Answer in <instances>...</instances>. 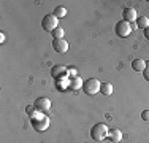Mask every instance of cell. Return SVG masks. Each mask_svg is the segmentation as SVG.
<instances>
[{
	"mask_svg": "<svg viewBox=\"0 0 149 143\" xmlns=\"http://www.w3.org/2000/svg\"><path fill=\"white\" fill-rule=\"evenodd\" d=\"M0 43H5V34L0 32Z\"/></svg>",
	"mask_w": 149,
	"mask_h": 143,
	"instance_id": "obj_22",
	"label": "cell"
},
{
	"mask_svg": "<svg viewBox=\"0 0 149 143\" xmlns=\"http://www.w3.org/2000/svg\"><path fill=\"white\" fill-rule=\"evenodd\" d=\"M122 16H124V21H127V22H136V19H138V14H136V10L135 8H124V11H122Z\"/></svg>",
	"mask_w": 149,
	"mask_h": 143,
	"instance_id": "obj_7",
	"label": "cell"
},
{
	"mask_svg": "<svg viewBox=\"0 0 149 143\" xmlns=\"http://www.w3.org/2000/svg\"><path fill=\"white\" fill-rule=\"evenodd\" d=\"M100 86H102V84L98 83L97 78H89V80L84 81L83 89H84V92H86V94L95 95V94H98V92H100Z\"/></svg>",
	"mask_w": 149,
	"mask_h": 143,
	"instance_id": "obj_4",
	"label": "cell"
},
{
	"mask_svg": "<svg viewBox=\"0 0 149 143\" xmlns=\"http://www.w3.org/2000/svg\"><path fill=\"white\" fill-rule=\"evenodd\" d=\"M26 113L29 114V116H33V114L37 113V110H35V105H27V107H26Z\"/></svg>",
	"mask_w": 149,
	"mask_h": 143,
	"instance_id": "obj_18",
	"label": "cell"
},
{
	"mask_svg": "<svg viewBox=\"0 0 149 143\" xmlns=\"http://www.w3.org/2000/svg\"><path fill=\"white\" fill-rule=\"evenodd\" d=\"M143 78L146 81H149V67H146V69H144V72H143Z\"/></svg>",
	"mask_w": 149,
	"mask_h": 143,
	"instance_id": "obj_21",
	"label": "cell"
},
{
	"mask_svg": "<svg viewBox=\"0 0 149 143\" xmlns=\"http://www.w3.org/2000/svg\"><path fill=\"white\" fill-rule=\"evenodd\" d=\"M52 14H54L57 19H59V18H65V16H67V8H65V6H57Z\"/></svg>",
	"mask_w": 149,
	"mask_h": 143,
	"instance_id": "obj_17",
	"label": "cell"
},
{
	"mask_svg": "<svg viewBox=\"0 0 149 143\" xmlns=\"http://www.w3.org/2000/svg\"><path fill=\"white\" fill-rule=\"evenodd\" d=\"M133 29H132V24L130 22H127V21H124V19H120L116 22V26H114V32H116V35L120 38H125V37H129L130 35V32H132Z\"/></svg>",
	"mask_w": 149,
	"mask_h": 143,
	"instance_id": "obj_3",
	"label": "cell"
},
{
	"mask_svg": "<svg viewBox=\"0 0 149 143\" xmlns=\"http://www.w3.org/2000/svg\"><path fill=\"white\" fill-rule=\"evenodd\" d=\"M146 67H149V60H148V62H146Z\"/></svg>",
	"mask_w": 149,
	"mask_h": 143,
	"instance_id": "obj_24",
	"label": "cell"
},
{
	"mask_svg": "<svg viewBox=\"0 0 149 143\" xmlns=\"http://www.w3.org/2000/svg\"><path fill=\"white\" fill-rule=\"evenodd\" d=\"M136 27L138 29H148L149 27V19L146 16H138V19H136Z\"/></svg>",
	"mask_w": 149,
	"mask_h": 143,
	"instance_id": "obj_14",
	"label": "cell"
},
{
	"mask_svg": "<svg viewBox=\"0 0 149 143\" xmlns=\"http://www.w3.org/2000/svg\"><path fill=\"white\" fill-rule=\"evenodd\" d=\"M132 69L135 72H144V69H146V60L143 59H135L132 62Z\"/></svg>",
	"mask_w": 149,
	"mask_h": 143,
	"instance_id": "obj_13",
	"label": "cell"
},
{
	"mask_svg": "<svg viewBox=\"0 0 149 143\" xmlns=\"http://www.w3.org/2000/svg\"><path fill=\"white\" fill-rule=\"evenodd\" d=\"M56 88H57L59 91H65V89H68L70 88V78L68 76H63V78L56 80Z\"/></svg>",
	"mask_w": 149,
	"mask_h": 143,
	"instance_id": "obj_11",
	"label": "cell"
},
{
	"mask_svg": "<svg viewBox=\"0 0 149 143\" xmlns=\"http://www.w3.org/2000/svg\"><path fill=\"white\" fill-rule=\"evenodd\" d=\"M67 69H68V67H65V65H54L51 69V76L56 78V80L67 76Z\"/></svg>",
	"mask_w": 149,
	"mask_h": 143,
	"instance_id": "obj_9",
	"label": "cell"
},
{
	"mask_svg": "<svg viewBox=\"0 0 149 143\" xmlns=\"http://www.w3.org/2000/svg\"><path fill=\"white\" fill-rule=\"evenodd\" d=\"M52 37H54V40H63V34H65V30H63L62 27H57L56 30L51 32Z\"/></svg>",
	"mask_w": 149,
	"mask_h": 143,
	"instance_id": "obj_16",
	"label": "cell"
},
{
	"mask_svg": "<svg viewBox=\"0 0 149 143\" xmlns=\"http://www.w3.org/2000/svg\"><path fill=\"white\" fill-rule=\"evenodd\" d=\"M67 76H68V78H74V76H78L76 70H74V69H67Z\"/></svg>",
	"mask_w": 149,
	"mask_h": 143,
	"instance_id": "obj_19",
	"label": "cell"
},
{
	"mask_svg": "<svg viewBox=\"0 0 149 143\" xmlns=\"http://www.w3.org/2000/svg\"><path fill=\"white\" fill-rule=\"evenodd\" d=\"M100 92H102L103 95H111V94H113V84H111V83H102Z\"/></svg>",
	"mask_w": 149,
	"mask_h": 143,
	"instance_id": "obj_15",
	"label": "cell"
},
{
	"mask_svg": "<svg viewBox=\"0 0 149 143\" xmlns=\"http://www.w3.org/2000/svg\"><path fill=\"white\" fill-rule=\"evenodd\" d=\"M108 138L111 140V143H119L120 140H122V132H120L119 129H111Z\"/></svg>",
	"mask_w": 149,
	"mask_h": 143,
	"instance_id": "obj_12",
	"label": "cell"
},
{
	"mask_svg": "<svg viewBox=\"0 0 149 143\" xmlns=\"http://www.w3.org/2000/svg\"><path fill=\"white\" fill-rule=\"evenodd\" d=\"M41 27H43L46 32H52L59 27V19L54 14H46L43 19H41Z\"/></svg>",
	"mask_w": 149,
	"mask_h": 143,
	"instance_id": "obj_5",
	"label": "cell"
},
{
	"mask_svg": "<svg viewBox=\"0 0 149 143\" xmlns=\"http://www.w3.org/2000/svg\"><path fill=\"white\" fill-rule=\"evenodd\" d=\"M141 119H143V121H149V110H144V111L141 113Z\"/></svg>",
	"mask_w": 149,
	"mask_h": 143,
	"instance_id": "obj_20",
	"label": "cell"
},
{
	"mask_svg": "<svg viewBox=\"0 0 149 143\" xmlns=\"http://www.w3.org/2000/svg\"><path fill=\"white\" fill-rule=\"evenodd\" d=\"M108 135H109V129L103 123L95 124V126L92 127V130H91V137H92L94 142H102V140H105Z\"/></svg>",
	"mask_w": 149,
	"mask_h": 143,
	"instance_id": "obj_2",
	"label": "cell"
},
{
	"mask_svg": "<svg viewBox=\"0 0 149 143\" xmlns=\"http://www.w3.org/2000/svg\"><path fill=\"white\" fill-rule=\"evenodd\" d=\"M30 123H32V127L37 132H45L46 129L49 127V118L43 113L37 111L33 116H30Z\"/></svg>",
	"mask_w": 149,
	"mask_h": 143,
	"instance_id": "obj_1",
	"label": "cell"
},
{
	"mask_svg": "<svg viewBox=\"0 0 149 143\" xmlns=\"http://www.w3.org/2000/svg\"><path fill=\"white\" fill-rule=\"evenodd\" d=\"M52 48H54L56 53L59 54H65L68 51V43L65 40H52Z\"/></svg>",
	"mask_w": 149,
	"mask_h": 143,
	"instance_id": "obj_8",
	"label": "cell"
},
{
	"mask_svg": "<svg viewBox=\"0 0 149 143\" xmlns=\"http://www.w3.org/2000/svg\"><path fill=\"white\" fill-rule=\"evenodd\" d=\"M35 110H37L38 113H48L49 108H51V100H49L48 97H38L37 100H35Z\"/></svg>",
	"mask_w": 149,
	"mask_h": 143,
	"instance_id": "obj_6",
	"label": "cell"
},
{
	"mask_svg": "<svg viewBox=\"0 0 149 143\" xmlns=\"http://www.w3.org/2000/svg\"><path fill=\"white\" fill-rule=\"evenodd\" d=\"M144 37H146L148 40H149V27H148V29H144Z\"/></svg>",
	"mask_w": 149,
	"mask_h": 143,
	"instance_id": "obj_23",
	"label": "cell"
},
{
	"mask_svg": "<svg viewBox=\"0 0 149 143\" xmlns=\"http://www.w3.org/2000/svg\"><path fill=\"white\" fill-rule=\"evenodd\" d=\"M84 86L83 83V80H81L79 76H74V78H70V91H73V92H76V91H79L81 88Z\"/></svg>",
	"mask_w": 149,
	"mask_h": 143,
	"instance_id": "obj_10",
	"label": "cell"
}]
</instances>
